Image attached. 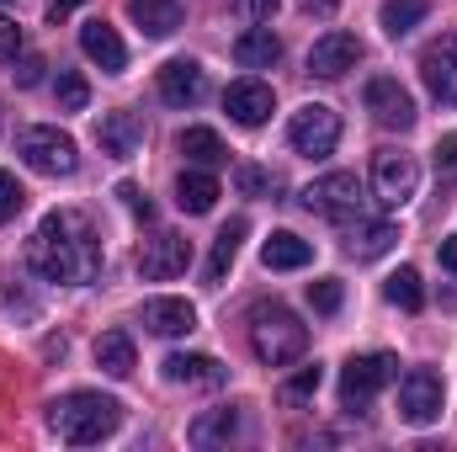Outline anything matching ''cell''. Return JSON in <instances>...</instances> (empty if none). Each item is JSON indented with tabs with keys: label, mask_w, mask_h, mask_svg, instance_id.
Returning a JSON list of instances; mask_svg holds the SVG:
<instances>
[{
	"label": "cell",
	"mask_w": 457,
	"mask_h": 452,
	"mask_svg": "<svg viewBox=\"0 0 457 452\" xmlns=\"http://www.w3.org/2000/svg\"><path fill=\"white\" fill-rule=\"evenodd\" d=\"M27 266L43 282H91L102 266V245L80 213H48L27 239Z\"/></svg>",
	"instance_id": "cell-1"
},
{
	"label": "cell",
	"mask_w": 457,
	"mask_h": 452,
	"mask_svg": "<svg viewBox=\"0 0 457 452\" xmlns=\"http://www.w3.org/2000/svg\"><path fill=\"white\" fill-rule=\"evenodd\" d=\"M48 426L59 431V442H70V448H91V442L112 437L117 426H122V405H117L112 394L75 389V394H64V399L48 405Z\"/></svg>",
	"instance_id": "cell-2"
},
{
	"label": "cell",
	"mask_w": 457,
	"mask_h": 452,
	"mask_svg": "<svg viewBox=\"0 0 457 452\" xmlns=\"http://www.w3.org/2000/svg\"><path fill=\"white\" fill-rule=\"evenodd\" d=\"M250 351L266 367H287L309 351V325H298V314H287L282 304H255L250 309Z\"/></svg>",
	"instance_id": "cell-3"
},
{
	"label": "cell",
	"mask_w": 457,
	"mask_h": 452,
	"mask_svg": "<svg viewBox=\"0 0 457 452\" xmlns=\"http://www.w3.org/2000/svg\"><path fill=\"white\" fill-rule=\"evenodd\" d=\"M16 155H21V165H27V171H37V176H75V165H80L75 138H70V133H59V128H48V122L21 128Z\"/></svg>",
	"instance_id": "cell-4"
},
{
	"label": "cell",
	"mask_w": 457,
	"mask_h": 452,
	"mask_svg": "<svg viewBox=\"0 0 457 452\" xmlns=\"http://www.w3.org/2000/svg\"><path fill=\"white\" fill-rule=\"evenodd\" d=\"M447 410V383L431 367H410L399 378V421L404 426H436Z\"/></svg>",
	"instance_id": "cell-5"
},
{
	"label": "cell",
	"mask_w": 457,
	"mask_h": 452,
	"mask_svg": "<svg viewBox=\"0 0 457 452\" xmlns=\"http://www.w3.org/2000/svg\"><path fill=\"white\" fill-rule=\"evenodd\" d=\"M394 372H399V362L388 356V351H372V356H351L341 372V405L345 410H367L388 383H394Z\"/></svg>",
	"instance_id": "cell-6"
},
{
	"label": "cell",
	"mask_w": 457,
	"mask_h": 452,
	"mask_svg": "<svg viewBox=\"0 0 457 452\" xmlns=\"http://www.w3.org/2000/svg\"><path fill=\"white\" fill-rule=\"evenodd\" d=\"M287 144H293L298 155H309V160L336 155V144H341V117H336V107H325V102L298 107L293 122H287Z\"/></svg>",
	"instance_id": "cell-7"
},
{
	"label": "cell",
	"mask_w": 457,
	"mask_h": 452,
	"mask_svg": "<svg viewBox=\"0 0 457 452\" xmlns=\"http://www.w3.org/2000/svg\"><path fill=\"white\" fill-rule=\"evenodd\" d=\"M303 208L320 213V219H330V224H345L351 213H361V181L351 171H330V176H320V181L303 187Z\"/></svg>",
	"instance_id": "cell-8"
},
{
	"label": "cell",
	"mask_w": 457,
	"mask_h": 452,
	"mask_svg": "<svg viewBox=\"0 0 457 452\" xmlns=\"http://www.w3.org/2000/svg\"><path fill=\"white\" fill-rule=\"evenodd\" d=\"M415 187H420V165L410 155H399V149H378L372 155V192H378V203L404 208L415 197Z\"/></svg>",
	"instance_id": "cell-9"
},
{
	"label": "cell",
	"mask_w": 457,
	"mask_h": 452,
	"mask_svg": "<svg viewBox=\"0 0 457 452\" xmlns=\"http://www.w3.org/2000/svg\"><path fill=\"white\" fill-rule=\"evenodd\" d=\"M187 266H192V239H187V234L160 229V234L144 239V250H138V277H149V282H170V277H181Z\"/></svg>",
	"instance_id": "cell-10"
},
{
	"label": "cell",
	"mask_w": 457,
	"mask_h": 452,
	"mask_svg": "<svg viewBox=\"0 0 457 452\" xmlns=\"http://www.w3.org/2000/svg\"><path fill=\"white\" fill-rule=\"evenodd\" d=\"M420 80H426L431 102L457 107V38L453 32H442L436 43H426V54H420Z\"/></svg>",
	"instance_id": "cell-11"
},
{
	"label": "cell",
	"mask_w": 457,
	"mask_h": 452,
	"mask_svg": "<svg viewBox=\"0 0 457 452\" xmlns=\"http://www.w3.org/2000/svg\"><path fill=\"white\" fill-rule=\"evenodd\" d=\"M367 113H372L378 128L404 133V128H415V96L394 75H378V80H367Z\"/></svg>",
	"instance_id": "cell-12"
},
{
	"label": "cell",
	"mask_w": 457,
	"mask_h": 452,
	"mask_svg": "<svg viewBox=\"0 0 457 452\" xmlns=\"http://www.w3.org/2000/svg\"><path fill=\"white\" fill-rule=\"evenodd\" d=\"M356 64H361L356 32H325V38L309 48V75H320V80H341L345 70H356Z\"/></svg>",
	"instance_id": "cell-13"
},
{
	"label": "cell",
	"mask_w": 457,
	"mask_h": 452,
	"mask_svg": "<svg viewBox=\"0 0 457 452\" xmlns=\"http://www.w3.org/2000/svg\"><path fill=\"white\" fill-rule=\"evenodd\" d=\"M224 113L234 117L239 128H261L266 117L277 113V96H271V86H266V80H255V75H250V80H234V86L224 91Z\"/></svg>",
	"instance_id": "cell-14"
},
{
	"label": "cell",
	"mask_w": 457,
	"mask_h": 452,
	"mask_svg": "<svg viewBox=\"0 0 457 452\" xmlns=\"http://www.w3.org/2000/svg\"><path fill=\"white\" fill-rule=\"evenodd\" d=\"M154 86H160V102L192 107V102L203 96V64H197V59H170V64H160Z\"/></svg>",
	"instance_id": "cell-15"
},
{
	"label": "cell",
	"mask_w": 457,
	"mask_h": 452,
	"mask_svg": "<svg viewBox=\"0 0 457 452\" xmlns=\"http://www.w3.org/2000/svg\"><path fill=\"white\" fill-rule=\"evenodd\" d=\"M96 144H102V155H112V160H133L138 144H144V117L138 113H107L96 122Z\"/></svg>",
	"instance_id": "cell-16"
},
{
	"label": "cell",
	"mask_w": 457,
	"mask_h": 452,
	"mask_svg": "<svg viewBox=\"0 0 457 452\" xmlns=\"http://www.w3.org/2000/svg\"><path fill=\"white\" fill-rule=\"evenodd\" d=\"M165 383L219 389V383H224V362H219V356H203V351H176V356H165Z\"/></svg>",
	"instance_id": "cell-17"
},
{
	"label": "cell",
	"mask_w": 457,
	"mask_h": 452,
	"mask_svg": "<svg viewBox=\"0 0 457 452\" xmlns=\"http://www.w3.org/2000/svg\"><path fill=\"white\" fill-rule=\"evenodd\" d=\"M80 48H86V59L102 64L107 75H122V70H128V48H122V38H117L107 21H86V27H80Z\"/></svg>",
	"instance_id": "cell-18"
},
{
	"label": "cell",
	"mask_w": 457,
	"mask_h": 452,
	"mask_svg": "<svg viewBox=\"0 0 457 452\" xmlns=\"http://www.w3.org/2000/svg\"><path fill=\"white\" fill-rule=\"evenodd\" d=\"M309 261H314V245L298 239L293 229H277V234L261 245V266H266V272H303Z\"/></svg>",
	"instance_id": "cell-19"
},
{
	"label": "cell",
	"mask_w": 457,
	"mask_h": 452,
	"mask_svg": "<svg viewBox=\"0 0 457 452\" xmlns=\"http://www.w3.org/2000/svg\"><path fill=\"white\" fill-rule=\"evenodd\" d=\"M144 331H154V336H187V331H197V309L187 298H149L144 304Z\"/></svg>",
	"instance_id": "cell-20"
},
{
	"label": "cell",
	"mask_w": 457,
	"mask_h": 452,
	"mask_svg": "<svg viewBox=\"0 0 457 452\" xmlns=\"http://www.w3.org/2000/svg\"><path fill=\"white\" fill-rule=\"evenodd\" d=\"M128 16H133V27H138L144 38H170V32L187 21L181 0H128Z\"/></svg>",
	"instance_id": "cell-21"
},
{
	"label": "cell",
	"mask_w": 457,
	"mask_h": 452,
	"mask_svg": "<svg viewBox=\"0 0 457 452\" xmlns=\"http://www.w3.org/2000/svg\"><path fill=\"white\" fill-rule=\"evenodd\" d=\"M277 59H282V38L271 27H250V32L234 38V64L239 70H271Z\"/></svg>",
	"instance_id": "cell-22"
},
{
	"label": "cell",
	"mask_w": 457,
	"mask_h": 452,
	"mask_svg": "<svg viewBox=\"0 0 457 452\" xmlns=\"http://www.w3.org/2000/svg\"><path fill=\"white\" fill-rule=\"evenodd\" d=\"M213 203H219V176L213 171L192 165V171L176 176V208L181 213H213Z\"/></svg>",
	"instance_id": "cell-23"
},
{
	"label": "cell",
	"mask_w": 457,
	"mask_h": 452,
	"mask_svg": "<svg viewBox=\"0 0 457 452\" xmlns=\"http://www.w3.org/2000/svg\"><path fill=\"white\" fill-rule=\"evenodd\" d=\"M394 245H399V229L388 224V219H378V224H356V234L345 239V250H351L356 261H383Z\"/></svg>",
	"instance_id": "cell-24"
},
{
	"label": "cell",
	"mask_w": 457,
	"mask_h": 452,
	"mask_svg": "<svg viewBox=\"0 0 457 452\" xmlns=\"http://www.w3.org/2000/svg\"><path fill=\"white\" fill-rule=\"evenodd\" d=\"M239 437V410L228 405V410H208V415H197L192 421V448H228Z\"/></svg>",
	"instance_id": "cell-25"
},
{
	"label": "cell",
	"mask_w": 457,
	"mask_h": 452,
	"mask_svg": "<svg viewBox=\"0 0 457 452\" xmlns=\"http://www.w3.org/2000/svg\"><path fill=\"white\" fill-rule=\"evenodd\" d=\"M176 149H181V155H187L192 165H203V171H213V165H224V160H228L224 138H219L213 128H181Z\"/></svg>",
	"instance_id": "cell-26"
},
{
	"label": "cell",
	"mask_w": 457,
	"mask_h": 452,
	"mask_svg": "<svg viewBox=\"0 0 457 452\" xmlns=\"http://www.w3.org/2000/svg\"><path fill=\"white\" fill-rule=\"evenodd\" d=\"M431 16V0H383V11H378V27L388 32V38H404L410 27H420Z\"/></svg>",
	"instance_id": "cell-27"
},
{
	"label": "cell",
	"mask_w": 457,
	"mask_h": 452,
	"mask_svg": "<svg viewBox=\"0 0 457 452\" xmlns=\"http://www.w3.org/2000/svg\"><path fill=\"white\" fill-rule=\"evenodd\" d=\"M96 367L107 378H128L133 372V340H128V331H107L96 340Z\"/></svg>",
	"instance_id": "cell-28"
},
{
	"label": "cell",
	"mask_w": 457,
	"mask_h": 452,
	"mask_svg": "<svg viewBox=\"0 0 457 452\" xmlns=\"http://www.w3.org/2000/svg\"><path fill=\"white\" fill-rule=\"evenodd\" d=\"M245 234H250V224H245V219H228V224L219 229L213 255H208V277H213V282H219L228 266H234V255H239V239H245Z\"/></svg>",
	"instance_id": "cell-29"
},
{
	"label": "cell",
	"mask_w": 457,
	"mask_h": 452,
	"mask_svg": "<svg viewBox=\"0 0 457 452\" xmlns=\"http://www.w3.org/2000/svg\"><path fill=\"white\" fill-rule=\"evenodd\" d=\"M383 293H388V304H394V309H404V314H415V309L426 304V288H420V272H415V266H399V272L388 277V288H383Z\"/></svg>",
	"instance_id": "cell-30"
},
{
	"label": "cell",
	"mask_w": 457,
	"mask_h": 452,
	"mask_svg": "<svg viewBox=\"0 0 457 452\" xmlns=\"http://www.w3.org/2000/svg\"><path fill=\"white\" fill-rule=\"evenodd\" d=\"M320 383H325V367H320V362H314V367H298V372L282 383V399H293V405H298V399H314Z\"/></svg>",
	"instance_id": "cell-31"
},
{
	"label": "cell",
	"mask_w": 457,
	"mask_h": 452,
	"mask_svg": "<svg viewBox=\"0 0 457 452\" xmlns=\"http://www.w3.org/2000/svg\"><path fill=\"white\" fill-rule=\"evenodd\" d=\"M234 187H239L245 197H271V192H277V176L261 171V165H239V171H234Z\"/></svg>",
	"instance_id": "cell-32"
},
{
	"label": "cell",
	"mask_w": 457,
	"mask_h": 452,
	"mask_svg": "<svg viewBox=\"0 0 457 452\" xmlns=\"http://www.w3.org/2000/svg\"><path fill=\"white\" fill-rule=\"evenodd\" d=\"M91 107V86L80 75H59V113H86Z\"/></svg>",
	"instance_id": "cell-33"
},
{
	"label": "cell",
	"mask_w": 457,
	"mask_h": 452,
	"mask_svg": "<svg viewBox=\"0 0 457 452\" xmlns=\"http://www.w3.org/2000/svg\"><path fill=\"white\" fill-rule=\"evenodd\" d=\"M309 304H314L320 314H336V309H341V282H336V277L309 282Z\"/></svg>",
	"instance_id": "cell-34"
},
{
	"label": "cell",
	"mask_w": 457,
	"mask_h": 452,
	"mask_svg": "<svg viewBox=\"0 0 457 452\" xmlns=\"http://www.w3.org/2000/svg\"><path fill=\"white\" fill-rule=\"evenodd\" d=\"M21 203H27V192L16 187V176H11V171H0V224H11V219L21 213Z\"/></svg>",
	"instance_id": "cell-35"
},
{
	"label": "cell",
	"mask_w": 457,
	"mask_h": 452,
	"mask_svg": "<svg viewBox=\"0 0 457 452\" xmlns=\"http://www.w3.org/2000/svg\"><path fill=\"white\" fill-rule=\"evenodd\" d=\"M43 70H48V64H43V59H37V54H21V59H16V70H11V75H16V86H21V91H32V86H37V80H43Z\"/></svg>",
	"instance_id": "cell-36"
},
{
	"label": "cell",
	"mask_w": 457,
	"mask_h": 452,
	"mask_svg": "<svg viewBox=\"0 0 457 452\" xmlns=\"http://www.w3.org/2000/svg\"><path fill=\"white\" fill-rule=\"evenodd\" d=\"M16 54H21V27L0 16V64H16Z\"/></svg>",
	"instance_id": "cell-37"
},
{
	"label": "cell",
	"mask_w": 457,
	"mask_h": 452,
	"mask_svg": "<svg viewBox=\"0 0 457 452\" xmlns=\"http://www.w3.org/2000/svg\"><path fill=\"white\" fill-rule=\"evenodd\" d=\"M117 197L128 203V213H138V219H154V208H149V197H144V192H138L133 181H122V187H117Z\"/></svg>",
	"instance_id": "cell-38"
},
{
	"label": "cell",
	"mask_w": 457,
	"mask_h": 452,
	"mask_svg": "<svg viewBox=\"0 0 457 452\" xmlns=\"http://www.w3.org/2000/svg\"><path fill=\"white\" fill-rule=\"evenodd\" d=\"M234 5L245 21H271V11H277V0H234Z\"/></svg>",
	"instance_id": "cell-39"
},
{
	"label": "cell",
	"mask_w": 457,
	"mask_h": 452,
	"mask_svg": "<svg viewBox=\"0 0 457 452\" xmlns=\"http://www.w3.org/2000/svg\"><path fill=\"white\" fill-rule=\"evenodd\" d=\"M436 171H457V133L436 144Z\"/></svg>",
	"instance_id": "cell-40"
},
{
	"label": "cell",
	"mask_w": 457,
	"mask_h": 452,
	"mask_svg": "<svg viewBox=\"0 0 457 452\" xmlns=\"http://www.w3.org/2000/svg\"><path fill=\"white\" fill-rule=\"evenodd\" d=\"M80 5H86V0H48V21L59 27V21H64L70 11H80Z\"/></svg>",
	"instance_id": "cell-41"
},
{
	"label": "cell",
	"mask_w": 457,
	"mask_h": 452,
	"mask_svg": "<svg viewBox=\"0 0 457 452\" xmlns=\"http://www.w3.org/2000/svg\"><path fill=\"white\" fill-rule=\"evenodd\" d=\"M309 16H330V11H341V0H298Z\"/></svg>",
	"instance_id": "cell-42"
},
{
	"label": "cell",
	"mask_w": 457,
	"mask_h": 452,
	"mask_svg": "<svg viewBox=\"0 0 457 452\" xmlns=\"http://www.w3.org/2000/svg\"><path fill=\"white\" fill-rule=\"evenodd\" d=\"M442 266L457 277V234H447V239H442Z\"/></svg>",
	"instance_id": "cell-43"
}]
</instances>
